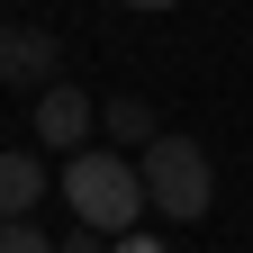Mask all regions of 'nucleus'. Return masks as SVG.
I'll return each mask as SVG.
<instances>
[{
    "label": "nucleus",
    "mask_w": 253,
    "mask_h": 253,
    "mask_svg": "<svg viewBox=\"0 0 253 253\" xmlns=\"http://www.w3.org/2000/svg\"><path fill=\"white\" fill-rule=\"evenodd\" d=\"M63 199H73V217H82L90 235H109V244L136 235V217L154 208V199H145V172L126 163V154H100V145L63 163Z\"/></svg>",
    "instance_id": "f257e3e1"
},
{
    "label": "nucleus",
    "mask_w": 253,
    "mask_h": 253,
    "mask_svg": "<svg viewBox=\"0 0 253 253\" xmlns=\"http://www.w3.org/2000/svg\"><path fill=\"white\" fill-rule=\"evenodd\" d=\"M136 172H145V199H154V217H172V226L208 217V199H217V172H208V154L190 145V136H154V145L136 154Z\"/></svg>",
    "instance_id": "f03ea898"
},
{
    "label": "nucleus",
    "mask_w": 253,
    "mask_h": 253,
    "mask_svg": "<svg viewBox=\"0 0 253 253\" xmlns=\"http://www.w3.org/2000/svg\"><path fill=\"white\" fill-rule=\"evenodd\" d=\"M0 82H9V90H54L63 82V45L45 37V27L0 18Z\"/></svg>",
    "instance_id": "7ed1b4c3"
},
{
    "label": "nucleus",
    "mask_w": 253,
    "mask_h": 253,
    "mask_svg": "<svg viewBox=\"0 0 253 253\" xmlns=\"http://www.w3.org/2000/svg\"><path fill=\"white\" fill-rule=\"evenodd\" d=\"M90 126H100V100H90L82 82L37 90V145H63V163H73V154H90Z\"/></svg>",
    "instance_id": "20e7f679"
},
{
    "label": "nucleus",
    "mask_w": 253,
    "mask_h": 253,
    "mask_svg": "<svg viewBox=\"0 0 253 253\" xmlns=\"http://www.w3.org/2000/svg\"><path fill=\"white\" fill-rule=\"evenodd\" d=\"M45 199V163L27 145H0V226H18V217H37Z\"/></svg>",
    "instance_id": "39448f33"
},
{
    "label": "nucleus",
    "mask_w": 253,
    "mask_h": 253,
    "mask_svg": "<svg viewBox=\"0 0 253 253\" xmlns=\"http://www.w3.org/2000/svg\"><path fill=\"white\" fill-rule=\"evenodd\" d=\"M100 126H109L118 145H154V136H163V126H154V109H145V100H109V109H100Z\"/></svg>",
    "instance_id": "423d86ee"
},
{
    "label": "nucleus",
    "mask_w": 253,
    "mask_h": 253,
    "mask_svg": "<svg viewBox=\"0 0 253 253\" xmlns=\"http://www.w3.org/2000/svg\"><path fill=\"white\" fill-rule=\"evenodd\" d=\"M0 253H63V244L37 235V217H18V226H0Z\"/></svg>",
    "instance_id": "0eeeda50"
},
{
    "label": "nucleus",
    "mask_w": 253,
    "mask_h": 253,
    "mask_svg": "<svg viewBox=\"0 0 253 253\" xmlns=\"http://www.w3.org/2000/svg\"><path fill=\"white\" fill-rule=\"evenodd\" d=\"M63 253H118V244H109V235H90V226H82V235H63Z\"/></svg>",
    "instance_id": "6e6552de"
},
{
    "label": "nucleus",
    "mask_w": 253,
    "mask_h": 253,
    "mask_svg": "<svg viewBox=\"0 0 253 253\" xmlns=\"http://www.w3.org/2000/svg\"><path fill=\"white\" fill-rule=\"evenodd\" d=\"M118 253H163V235H145V226H136V235H118Z\"/></svg>",
    "instance_id": "1a4fd4ad"
},
{
    "label": "nucleus",
    "mask_w": 253,
    "mask_h": 253,
    "mask_svg": "<svg viewBox=\"0 0 253 253\" xmlns=\"http://www.w3.org/2000/svg\"><path fill=\"white\" fill-rule=\"evenodd\" d=\"M118 9H172V0H118Z\"/></svg>",
    "instance_id": "9d476101"
}]
</instances>
